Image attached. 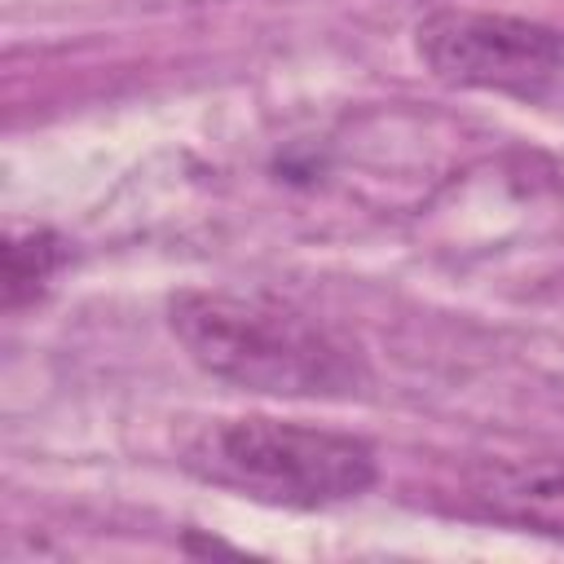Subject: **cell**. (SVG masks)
<instances>
[{
	"label": "cell",
	"mask_w": 564,
	"mask_h": 564,
	"mask_svg": "<svg viewBox=\"0 0 564 564\" xmlns=\"http://www.w3.org/2000/svg\"><path fill=\"white\" fill-rule=\"evenodd\" d=\"M167 326L189 361L264 397H352L361 357L304 308L264 291L185 286L167 304Z\"/></svg>",
	"instance_id": "obj_1"
},
{
	"label": "cell",
	"mask_w": 564,
	"mask_h": 564,
	"mask_svg": "<svg viewBox=\"0 0 564 564\" xmlns=\"http://www.w3.org/2000/svg\"><path fill=\"white\" fill-rule=\"evenodd\" d=\"M176 463L203 485L291 511L352 502L379 480L370 441L269 414L189 419L176 432Z\"/></svg>",
	"instance_id": "obj_2"
},
{
	"label": "cell",
	"mask_w": 564,
	"mask_h": 564,
	"mask_svg": "<svg viewBox=\"0 0 564 564\" xmlns=\"http://www.w3.org/2000/svg\"><path fill=\"white\" fill-rule=\"evenodd\" d=\"M414 48L427 70L454 88H485L524 101L564 88V26L511 13L436 9L414 26Z\"/></svg>",
	"instance_id": "obj_3"
},
{
	"label": "cell",
	"mask_w": 564,
	"mask_h": 564,
	"mask_svg": "<svg viewBox=\"0 0 564 564\" xmlns=\"http://www.w3.org/2000/svg\"><path fill=\"white\" fill-rule=\"evenodd\" d=\"M463 507L516 533L564 542V458L480 463L463 480Z\"/></svg>",
	"instance_id": "obj_4"
},
{
	"label": "cell",
	"mask_w": 564,
	"mask_h": 564,
	"mask_svg": "<svg viewBox=\"0 0 564 564\" xmlns=\"http://www.w3.org/2000/svg\"><path fill=\"white\" fill-rule=\"evenodd\" d=\"M62 260H66V242L53 229L9 234V242H4V308L35 300L48 286V278L62 269Z\"/></svg>",
	"instance_id": "obj_5"
}]
</instances>
